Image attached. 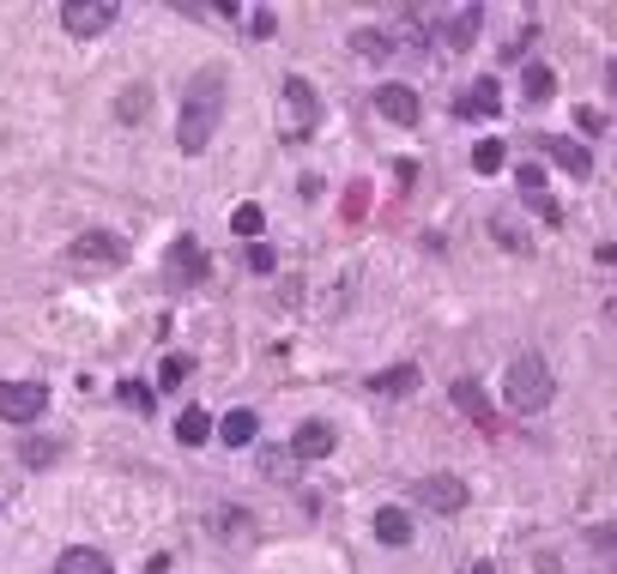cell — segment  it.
I'll return each mask as SVG.
<instances>
[{
    "label": "cell",
    "mask_w": 617,
    "mask_h": 574,
    "mask_svg": "<svg viewBox=\"0 0 617 574\" xmlns=\"http://www.w3.org/2000/svg\"><path fill=\"white\" fill-rule=\"evenodd\" d=\"M605 79H612V92H617V61H605Z\"/></svg>",
    "instance_id": "cell-32"
},
{
    "label": "cell",
    "mask_w": 617,
    "mask_h": 574,
    "mask_svg": "<svg viewBox=\"0 0 617 574\" xmlns=\"http://www.w3.org/2000/svg\"><path fill=\"white\" fill-rule=\"evenodd\" d=\"M224 116V73L218 67H200L194 79H188V97H182V121H176V145H182L188 157H200L212 145V128H218Z\"/></svg>",
    "instance_id": "cell-1"
},
{
    "label": "cell",
    "mask_w": 617,
    "mask_h": 574,
    "mask_svg": "<svg viewBox=\"0 0 617 574\" xmlns=\"http://www.w3.org/2000/svg\"><path fill=\"white\" fill-rule=\"evenodd\" d=\"M176 435H182L188 447H200V442H206V435H212V418H206V411H200V405H188L182 418H176Z\"/></svg>",
    "instance_id": "cell-21"
},
{
    "label": "cell",
    "mask_w": 617,
    "mask_h": 574,
    "mask_svg": "<svg viewBox=\"0 0 617 574\" xmlns=\"http://www.w3.org/2000/svg\"><path fill=\"white\" fill-rule=\"evenodd\" d=\"M551 393H557V381H551V363H545V357H514L509 363V375H502V399L514 405V411H526V418H533V411H545V405H551Z\"/></svg>",
    "instance_id": "cell-2"
},
{
    "label": "cell",
    "mask_w": 617,
    "mask_h": 574,
    "mask_svg": "<svg viewBox=\"0 0 617 574\" xmlns=\"http://www.w3.org/2000/svg\"><path fill=\"white\" fill-rule=\"evenodd\" d=\"M514 182H521V200L538 212V218H545V224H563V206H557V200L545 194V170H538V164H526V170L514 176Z\"/></svg>",
    "instance_id": "cell-9"
},
{
    "label": "cell",
    "mask_w": 617,
    "mask_h": 574,
    "mask_svg": "<svg viewBox=\"0 0 617 574\" xmlns=\"http://www.w3.org/2000/svg\"><path fill=\"white\" fill-rule=\"evenodd\" d=\"M545 152H551L557 170H569V176H593V152H588L581 140H545Z\"/></svg>",
    "instance_id": "cell-13"
},
{
    "label": "cell",
    "mask_w": 617,
    "mask_h": 574,
    "mask_svg": "<svg viewBox=\"0 0 617 574\" xmlns=\"http://www.w3.org/2000/svg\"><path fill=\"white\" fill-rule=\"evenodd\" d=\"M376 109H381L388 121H400V128H412L424 104H418V92H406V85H381V92H376Z\"/></svg>",
    "instance_id": "cell-12"
},
{
    "label": "cell",
    "mask_w": 617,
    "mask_h": 574,
    "mask_svg": "<svg viewBox=\"0 0 617 574\" xmlns=\"http://www.w3.org/2000/svg\"><path fill=\"white\" fill-rule=\"evenodd\" d=\"M557 92V73L545 61H526V73H521V97L526 104H545V97Z\"/></svg>",
    "instance_id": "cell-16"
},
{
    "label": "cell",
    "mask_w": 617,
    "mask_h": 574,
    "mask_svg": "<svg viewBox=\"0 0 617 574\" xmlns=\"http://www.w3.org/2000/svg\"><path fill=\"white\" fill-rule=\"evenodd\" d=\"M121 399H128V405H133V411H152V393H145V387H140V381H128V387H121Z\"/></svg>",
    "instance_id": "cell-28"
},
{
    "label": "cell",
    "mask_w": 617,
    "mask_h": 574,
    "mask_svg": "<svg viewBox=\"0 0 617 574\" xmlns=\"http://www.w3.org/2000/svg\"><path fill=\"white\" fill-rule=\"evenodd\" d=\"M466 574H497V569H490V562H473V569H466Z\"/></svg>",
    "instance_id": "cell-31"
},
{
    "label": "cell",
    "mask_w": 617,
    "mask_h": 574,
    "mask_svg": "<svg viewBox=\"0 0 617 574\" xmlns=\"http://www.w3.org/2000/svg\"><path fill=\"white\" fill-rule=\"evenodd\" d=\"M290 454L297 459H328L333 454V430L328 423H302V430L290 435Z\"/></svg>",
    "instance_id": "cell-15"
},
{
    "label": "cell",
    "mask_w": 617,
    "mask_h": 574,
    "mask_svg": "<svg viewBox=\"0 0 617 574\" xmlns=\"http://www.w3.org/2000/svg\"><path fill=\"white\" fill-rule=\"evenodd\" d=\"M460 116H466V121H485V116H497V109H502V85H497V79H478V85H466V97H460Z\"/></svg>",
    "instance_id": "cell-11"
},
{
    "label": "cell",
    "mask_w": 617,
    "mask_h": 574,
    "mask_svg": "<svg viewBox=\"0 0 617 574\" xmlns=\"http://www.w3.org/2000/svg\"><path fill=\"white\" fill-rule=\"evenodd\" d=\"M121 261H128V242L116 230H85L67 242V266L73 273H97V266H121Z\"/></svg>",
    "instance_id": "cell-4"
},
{
    "label": "cell",
    "mask_w": 617,
    "mask_h": 574,
    "mask_svg": "<svg viewBox=\"0 0 617 574\" xmlns=\"http://www.w3.org/2000/svg\"><path fill=\"white\" fill-rule=\"evenodd\" d=\"M55 459V442H25V466H49Z\"/></svg>",
    "instance_id": "cell-27"
},
{
    "label": "cell",
    "mask_w": 617,
    "mask_h": 574,
    "mask_svg": "<svg viewBox=\"0 0 617 574\" xmlns=\"http://www.w3.org/2000/svg\"><path fill=\"white\" fill-rule=\"evenodd\" d=\"M49 411V387L43 381H0V418L7 423H37Z\"/></svg>",
    "instance_id": "cell-6"
},
{
    "label": "cell",
    "mask_w": 617,
    "mask_h": 574,
    "mask_svg": "<svg viewBox=\"0 0 617 574\" xmlns=\"http://www.w3.org/2000/svg\"><path fill=\"white\" fill-rule=\"evenodd\" d=\"M170 273H182V278H200V273H206V261H200V249H194V236H176Z\"/></svg>",
    "instance_id": "cell-19"
},
{
    "label": "cell",
    "mask_w": 617,
    "mask_h": 574,
    "mask_svg": "<svg viewBox=\"0 0 617 574\" xmlns=\"http://www.w3.org/2000/svg\"><path fill=\"white\" fill-rule=\"evenodd\" d=\"M478 25H485V7H454V13L442 19V43L448 49H473Z\"/></svg>",
    "instance_id": "cell-10"
},
{
    "label": "cell",
    "mask_w": 617,
    "mask_h": 574,
    "mask_svg": "<svg viewBox=\"0 0 617 574\" xmlns=\"http://www.w3.org/2000/svg\"><path fill=\"white\" fill-rule=\"evenodd\" d=\"M576 128L581 133H605V116H600V109H576Z\"/></svg>",
    "instance_id": "cell-29"
},
{
    "label": "cell",
    "mask_w": 617,
    "mask_h": 574,
    "mask_svg": "<svg viewBox=\"0 0 617 574\" xmlns=\"http://www.w3.org/2000/svg\"><path fill=\"white\" fill-rule=\"evenodd\" d=\"M188 369H194L188 357H164V363H158V387H182V381H188Z\"/></svg>",
    "instance_id": "cell-24"
},
{
    "label": "cell",
    "mask_w": 617,
    "mask_h": 574,
    "mask_svg": "<svg viewBox=\"0 0 617 574\" xmlns=\"http://www.w3.org/2000/svg\"><path fill=\"white\" fill-rule=\"evenodd\" d=\"M448 399H454V411H466V418H473V430H485V435H497V430H502L478 381H448Z\"/></svg>",
    "instance_id": "cell-7"
},
{
    "label": "cell",
    "mask_w": 617,
    "mask_h": 574,
    "mask_svg": "<svg viewBox=\"0 0 617 574\" xmlns=\"http://www.w3.org/2000/svg\"><path fill=\"white\" fill-rule=\"evenodd\" d=\"M55 574H116V562H109L104 550H85V545H73V550H61Z\"/></svg>",
    "instance_id": "cell-14"
},
{
    "label": "cell",
    "mask_w": 617,
    "mask_h": 574,
    "mask_svg": "<svg viewBox=\"0 0 617 574\" xmlns=\"http://www.w3.org/2000/svg\"><path fill=\"white\" fill-rule=\"evenodd\" d=\"M254 430H261V423H254V411H230V418L218 423L224 447H249V442H254Z\"/></svg>",
    "instance_id": "cell-18"
},
{
    "label": "cell",
    "mask_w": 617,
    "mask_h": 574,
    "mask_svg": "<svg viewBox=\"0 0 617 574\" xmlns=\"http://www.w3.org/2000/svg\"><path fill=\"white\" fill-rule=\"evenodd\" d=\"M116 19H121L116 0H67V7H61V31H67V37H80V43L116 31Z\"/></svg>",
    "instance_id": "cell-5"
},
{
    "label": "cell",
    "mask_w": 617,
    "mask_h": 574,
    "mask_svg": "<svg viewBox=\"0 0 617 574\" xmlns=\"http://www.w3.org/2000/svg\"><path fill=\"white\" fill-rule=\"evenodd\" d=\"M473 170L478 176H497L502 170V140H478L473 145Z\"/></svg>",
    "instance_id": "cell-23"
},
{
    "label": "cell",
    "mask_w": 617,
    "mask_h": 574,
    "mask_svg": "<svg viewBox=\"0 0 617 574\" xmlns=\"http://www.w3.org/2000/svg\"><path fill=\"white\" fill-rule=\"evenodd\" d=\"M352 49H357V55H369V61H381V55H388V37H381V31H357Z\"/></svg>",
    "instance_id": "cell-25"
},
{
    "label": "cell",
    "mask_w": 617,
    "mask_h": 574,
    "mask_svg": "<svg viewBox=\"0 0 617 574\" xmlns=\"http://www.w3.org/2000/svg\"><path fill=\"white\" fill-rule=\"evenodd\" d=\"M369 387H376V393H412V387H418V369H412V363H394V369H381Z\"/></svg>",
    "instance_id": "cell-20"
},
{
    "label": "cell",
    "mask_w": 617,
    "mask_h": 574,
    "mask_svg": "<svg viewBox=\"0 0 617 574\" xmlns=\"http://www.w3.org/2000/svg\"><path fill=\"white\" fill-rule=\"evenodd\" d=\"M490 230H497V242H509V249H514V254H526V236H521V230H514V224H509V218H497V224H490Z\"/></svg>",
    "instance_id": "cell-26"
},
{
    "label": "cell",
    "mask_w": 617,
    "mask_h": 574,
    "mask_svg": "<svg viewBox=\"0 0 617 574\" xmlns=\"http://www.w3.org/2000/svg\"><path fill=\"white\" fill-rule=\"evenodd\" d=\"M376 538H381V545H412L406 509H381V514H376Z\"/></svg>",
    "instance_id": "cell-17"
},
{
    "label": "cell",
    "mask_w": 617,
    "mask_h": 574,
    "mask_svg": "<svg viewBox=\"0 0 617 574\" xmlns=\"http://www.w3.org/2000/svg\"><path fill=\"white\" fill-rule=\"evenodd\" d=\"M321 121V97L309 79H285L278 92V140H309V128Z\"/></svg>",
    "instance_id": "cell-3"
},
{
    "label": "cell",
    "mask_w": 617,
    "mask_h": 574,
    "mask_svg": "<svg viewBox=\"0 0 617 574\" xmlns=\"http://www.w3.org/2000/svg\"><path fill=\"white\" fill-rule=\"evenodd\" d=\"M418 502H424V509H436V514H460V509H466V483L448 478V471L418 478Z\"/></svg>",
    "instance_id": "cell-8"
},
{
    "label": "cell",
    "mask_w": 617,
    "mask_h": 574,
    "mask_svg": "<svg viewBox=\"0 0 617 574\" xmlns=\"http://www.w3.org/2000/svg\"><path fill=\"white\" fill-rule=\"evenodd\" d=\"M249 266H254V273H273V249H261V242H254V249H249Z\"/></svg>",
    "instance_id": "cell-30"
},
{
    "label": "cell",
    "mask_w": 617,
    "mask_h": 574,
    "mask_svg": "<svg viewBox=\"0 0 617 574\" xmlns=\"http://www.w3.org/2000/svg\"><path fill=\"white\" fill-rule=\"evenodd\" d=\"M230 230L249 236V249H254V236L266 230V212H261V206H237V212H230Z\"/></svg>",
    "instance_id": "cell-22"
}]
</instances>
